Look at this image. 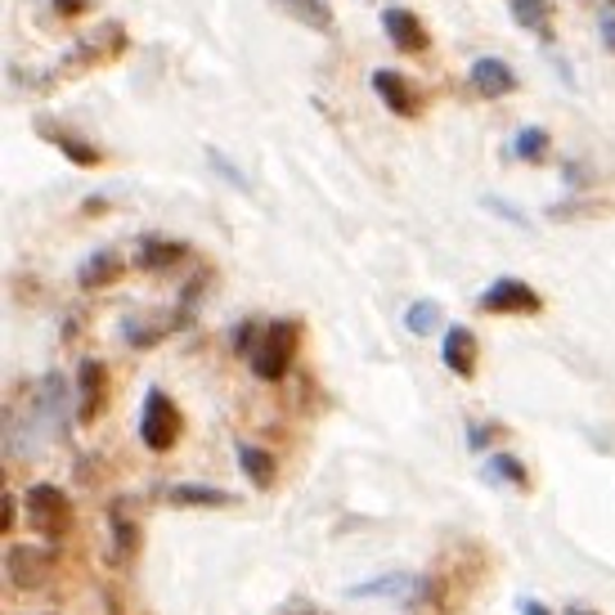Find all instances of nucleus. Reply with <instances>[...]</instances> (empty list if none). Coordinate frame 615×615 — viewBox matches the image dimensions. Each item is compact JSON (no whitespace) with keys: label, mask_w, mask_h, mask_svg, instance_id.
I'll return each instance as SVG.
<instances>
[{"label":"nucleus","mask_w":615,"mask_h":615,"mask_svg":"<svg viewBox=\"0 0 615 615\" xmlns=\"http://www.w3.org/2000/svg\"><path fill=\"white\" fill-rule=\"evenodd\" d=\"M293 350H297V323L279 319V323H270V329H261V342L251 346L247 365L261 382H283L287 369H293Z\"/></svg>","instance_id":"1"},{"label":"nucleus","mask_w":615,"mask_h":615,"mask_svg":"<svg viewBox=\"0 0 615 615\" xmlns=\"http://www.w3.org/2000/svg\"><path fill=\"white\" fill-rule=\"evenodd\" d=\"M126 46H131V36H126V27L118 23V19H108V23H99L90 36H82L77 46H72L67 54H63V72H86V67H103V63H113V59H122L126 54Z\"/></svg>","instance_id":"2"},{"label":"nucleus","mask_w":615,"mask_h":615,"mask_svg":"<svg viewBox=\"0 0 615 615\" xmlns=\"http://www.w3.org/2000/svg\"><path fill=\"white\" fill-rule=\"evenodd\" d=\"M180 409L171 405V395L162 386H149L144 391V414H139V441L149 445L153 454H167L175 441H180Z\"/></svg>","instance_id":"3"},{"label":"nucleus","mask_w":615,"mask_h":615,"mask_svg":"<svg viewBox=\"0 0 615 615\" xmlns=\"http://www.w3.org/2000/svg\"><path fill=\"white\" fill-rule=\"evenodd\" d=\"M23 503H27V521L36 526V534H46V539H59V534L67 530V521H72L67 494H63L59 485H50V481H36V485L23 494Z\"/></svg>","instance_id":"4"},{"label":"nucleus","mask_w":615,"mask_h":615,"mask_svg":"<svg viewBox=\"0 0 615 615\" xmlns=\"http://www.w3.org/2000/svg\"><path fill=\"white\" fill-rule=\"evenodd\" d=\"M50 570H54V557L41 544H10L5 549V575H10V585L23 589V593L41 589L50 580Z\"/></svg>","instance_id":"5"},{"label":"nucleus","mask_w":615,"mask_h":615,"mask_svg":"<svg viewBox=\"0 0 615 615\" xmlns=\"http://www.w3.org/2000/svg\"><path fill=\"white\" fill-rule=\"evenodd\" d=\"M481 310L485 315H539L544 310V297H539L526 279H494L481 293Z\"/></svg>","instance_id":"6"},{"label":"nucleus","mask_w":615,"mask_h":615,"mask_svg":"<svg viewBox=\"0 0 615 615\" xmlns=\"http://www.w3.org/2000/svg\"><path fill=\"white\" fill-rule=\"evenodd\" d=\"M373 95L382 99L386 113L395 118H418L422 113V95L409 86L405 72H395V67H378L373 72Z\"/></svg>","instance_id":"7"},{"label":"nucleus","mask_w":615,"mask_h":615,"mask_svg":"<svg viewBox=\"0 0 615 615\" xmlns=\"http://www.w3.org/2000/svg\"><path fill=\"white\" fill-rule=\"evenodd\" d=\"M382 32H386V41H391L395 50H405V54H422V50L431 46L427 23H422L414 10H405V5H386V10H382Z\"/></svg>","instance_id":"8"},{"label":"nucleus","mask_w":615,"mask_h":615,"mask_svg":"<svg viewBox=\"0 0 615 615\" xmlns=\"http://www.w3.org/2000/svg\"><path fill=\"white\" fill-rule=\"evenodd\" d=\"M467 82H472V90L481 99H503V95L517 90V72H513V63H503L494 54H481L472 67H467Z\"/></svg>","instance_id":"9"},{"label":"nucleus","mask_w":615,"mask_h":615,"mask_svg":"<svg viewBox=\"0 0 615 615\" xmlns=\"http://www.w3.org/2000/svg\"><path fill=\"white\" fill-rule=\"evenodd\" d=\"M108 401V373L99 359H82L77 365V422H95Z\"/></svg>","instance_id":"10"},{"label":"nucleus","mask_w":615,"mask_h":615,"mask_svg":"<svg viewBox=\"0 0 615 615\" xmlns=\"http://www.w3.org/2000/svg\"><path fill=\"white\" fill-rule=\"evenodd\" d=\"M36 135H41V139H50L54 149H59L67 162H77V167H99V162H103V153L95 149L90 139H82V135L63 131V126H59V122H50V118H41V122H36Z\"/></svg>","instance_id":"11"},{"label":"nucleus","mask_w":615,"mask_h":615,"mask_svg":"<svg viewBox=\"0 0 615 615\" xmlns=\"http://www.w3.org/2000/svg\"><path fill=\"white\" fill-rule=\"evenodd\" d=\"M508 14H513L517 27H526L530 36H539L544 46L557 41V27H553L557 5H553V0H508Z\"/></svg>","instance_id":"12"},{"label":"nucleus","mask_w":615,"mask_h":615,"mask_svg":"<svg viewBox=\"0 0 615 615\" xmlns=\"http://www.w3.org/2000/svg\"><path fill=\"white\" fill-rule=\"evenodd\" d=\"M185 257H189V247H185V243H175V238H158V234H144V238H139V247H135V266H139V270H149V274L171 270V266H180Z\"/></svg>","instance_id":"13"},{"label":"nucleus","mask_w":615,"mask_h":615,"mask_svg":"<svg viewBox=\"0 0 615 615\" xmlns=\"http://www.w3.org/2000/svg\"><path fill=\"white\" fill-rule=\"evenodd\" d=\"M441 359H445L450 373L472 378L477 373V337L467 333V329H450L445 333V346H441Z\"/></svg>","instance_id":"14"},{"label":"nucleus","mask_w":615,"mask_h":615,"mask_svg":"<svg viewBox=\"0 0 615 615\" xmlns=\"http://www.w3.org/2000/svg\"><path fill=\"white\" fill-rule=\"evenodd\" d=\"M238 467H243V477L257 485V490H270V485H274V472H279V458H274L270 450H261V445L243 441V445H238Z\"/></svg>","instance_id":"15"},{"label":"nucleus","mask_w":615,"mask_h":615,"mask_svg":"<svg viewBox=\"0 0 615 615\" xmlns=\"http://www.w3.org/2000/svg\"><path fill=\"white\" fill-rule=\"evenodd\" d=\"M274 5H279L287 19H297L302 27H310V32H333V27H337L329 0H274Z\"/></svg>","instance_id":"16"},{"label":"nucleus","mask_w":615,"mask_h":615,"mask_svg":"<svg viewBox=\"0 0 615 615\" xmlns=\"http://www.w3.org/2000/svg\"><path fill=\"white\" fill-rule=\"evenodd\" d=\"M122 270H126V261L118 257V251H95V257H90V261L82 266L77 283L86 287V293H99V287L118 283V279H122Z\"/></svg>","instance_id":"17"},{"label":"nucleus","mask_w":615,"mask_h":615,"mask_svg":"<svg viewBox=\"0 0 615 615\" xmlns=\"http://www.w3.org/2000/svg\"><path fill=\"white\" fill-rule=\"evenodd\" d=\"M167 499L180 503V508H230L234 503L230 490H216V485H175Z\"/></svg>","instance_id":"18"},{"label":"nucleus","mask_w":615,"mask_h":615,"mask_svg":"<svg viewBox=\"0 0 615 615\" xmlns=\"http://www.w3.org/2000/svg\"><path fill=\"white\" fill-rule=\"evenodd\" d=\"M36 409L63 427V414H67V382H63V373H46L41 378V386H36Z\"/></svg>","instance_id":"19"},{"label":"nucleus","mask_w":615,"mask_h":615,"mask_svg":"<svg viewBox=\"0 0 615 615\" xmlns=\"http://www.w3.org/2000/svg\"><path fill=\"white\" fill-rule=\"evenodd\" d=\"M207 283H211V270H198V274H194V279H189L185 287H180V302H175V319H171L175 329H185V323H194V315H198V306H202V297H207V293H202Z\"/></svg>","instance_id":"20"},{"label":"nucleus","mask_w":615,"mask_h":615,"mask_svg":"<svg viewBox=\"0 0 615 615\" xmlns=\"http://www.w3.org/2000/svg\"><path fill=\"white\" fill-rule=\"evenodd\" d=\"M549 144H553V135H549L544 126H526V131H517V139H513V153H517L521 162H544V158H549Z\"/></svg>","instance_id":"21"},{"label":"nucleus","mask_w":615,"mask_h":615,"mask_svg":"<svg viewBox=\"0 0 615 615\" xmlns=\"http://www.w3.org/2000/svg\"><path fill=\"white\" fill-rule=\"evenodd\" d=\"M108 521H113V549H118V562H131V553H135V544H139V534H135V526L126 521L122 503H118V508H108Z\"/></svg>","instance_id":"22"},{"label":"nucleus","mask_w":615,"mask_h":615,"mask_svg":"<svg viewBox=\"0 0 615 615\" xmlns=\"http://www.w3.org/2000/svg\"><path fill=\"white\" fill-rule=\"evenodd\" d=\"M441 323V306L436 302H414L409 310H405V329L414 333V337H427L431 329Z\"/></svg>","instance_id":"23"},{"label":"nucleus","mask_w":615,"mask_h":615,"mask_svg":"<svg viewBox=\"0 0 615 615\" xmlns=\"http://www.w3.org/2000/svg\"><path fill=\"white\" fill-rule=\"evenodd\" d=\"M409 585H414V580H405V575H386V580H378V585H359V589H350V598H401Z\"/></svg>","instance_id":"24"},{"label":"nucleus","mask_w":615,"mask_h":615,"mask_svg":"<svg viewBox=\"0 0 615 615\" xmlns=\"http://www.w3.org/2000/svg\"><path fill=\"white\" fill-rule=\"evenodd\" d=\"M171 329H162V323H139V319H126V342L131 346H158Z\"/></svg>","instance_id":"25"},{"label":"nucleus","mask_w":615,"mask_h":615,"mask_svg":"<svg viewBox=\"0 0 615 615\" xmlns=\"http://www.w3.org/2000/svg\"><path fill=\"white\" fill-rule=\"evenodd\" d=\"M490 472H499L503 481H513V485H530V477H526V467L517 463V458H508V454H499V458H490Z\"/></svg>","instance_id":"26"},{"label":"nucleus","mask_w":615,"mask_h":615,"mask_svg":"<svg viewBox=\"0 0 615 615\" xmlns=\"http://www.w3.org/2000/svg\"><path fill=\"white\" fill-rule=\"evenodd\" d=\"M207 162H211L216 171H221V175L230 180V185H234V189H247V175H243V171H238V167H234V162H230V158H225L221 149H207Z\"/></svg>","instance_id":"27"},{"label":"nucleus","mask_w":615,"mask_h":615,"mask_svg":"<svg viewBox=\"0 0 615 615\" xmlns=\"http://www.w3.org/2000/svg\"><path fill=\"white\" fill-rule=\"evenodd\" d=\"M261 342V329H257V323H234V350L247 359L251 355V346H257Z\"/></svg>","instance_id":"28"},{"label":"nucleus","mask_w":615,"mask_h":615,"mask_svg":"<svg viewBox=\"0 0 615 615\" xmlns=\"http://www.w3.org/2000/svg\"><path fill=\"white\" fill-rule=\"evenodd\" d=\"M50 10L59 19H82V14H90V0H50Z\"/></svg>","instance_id":"29"},{"label":"nucleus","mask_w":615,"mask_h":615,"mask_svg":"<svg viewBox=\"0 0 615 615\" xmlns=\"http://www.w3.org/2000/svg\"><path fill=\"white\" fill-rule=\"evenodd\" d=\"M598 36H602V46L615 54V10H611V5L598 14Z\"/></svg>","instance_id":"30"},{"label":"nucleus","mask_w":615,"mask_h":615,"mask_svg":"<svg viewBox=\"0 0 615 615\" xmlns=\"http://www.w3.org/2000/svg\"><path fill=\"white\" fill-rule=\"evenodd\" d=\"M14 508H19L14 494H5V508H0V534H10V530H14Z\"/></svg>","instance_id":"31"},{"label":"nucleus","mask_w":615,"mask_h":615,"mask_svg":"<svg viewBox=\"0 0 615 615\" xmlns=\"http://www.w3.org/2000/svg\"><path fill=\"white\" fill-rule=\"evenodd\" d=\"M490 436H494L490 427H472V431H467V445H472V450H481V445H485Z\"/></svg>","instance_id":"32"},{"label":"nucleus","mask_w":615,"mask_h":615,"mask_svg":"<svg viewBox=\"0 0 615 615\" xmlns=\"http://www.w3.org/2000/svg\"><path fill=\"white\" fill-rule=\"evenodd\" d=\"M526 615H549V606H539V602H521Z\"/></svg>","instance_id":"33"},{"label":"nucleus","mask_w":615,"mask_h":615,"mask_svg":"<svg viewBox=\"0 0 615 615\" xmlns=\"http://www.w3.org/2000/svg\"><path fill=\"white\" fill-rule=\"evenodd\" d=\"M570 615H593V611H570Z\"/></svg>","instance_id":"34"},{"label":"nucleus","mask_w":615,"mask_h":615,"mask_svg":"<svg viewBox=\"0 0 615 615\" xmlns=\"http://www.w3.org/2000/svg\"><path fill=\"white\" fill-rule=\"evenodd\" d=\"M606 5H611V10H615V0H606Z\"/></svg>","instance_id":"35"}]
</instances>
